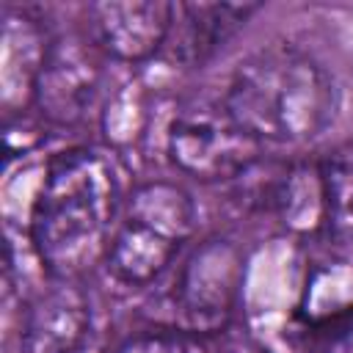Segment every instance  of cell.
Listing matches in <instances>:
<instances>
[{
    "label": "cell",
    "instance_id": "1",
    "mask_svg": "<svg viewBox=\"0 0 353 353\" xmlns=\"http://www.w3.org/2000/svg\"><path fill=\"white\" fill-rule=\"evenodd\" d=\"M116 163L97 146L55 154L30 207V243L55 281H77L105 262L121 215Z\"/></svg>",
    "mask_w": 353,
    "mask_h": 353
},
{
    "label": "cell",
    "instance_id": "2",
    "mask_svg": "<svg viewBox=\"0 0 353 353\" xmlns=\"http://www.w3.org/2000/svg\"><path fill=\"white\" fill-rule=\"evenodd\" d=\"M221 102L262 146H295L331 127L339 110V85L312 52L270 44L237 61Z\"/></svg>",
    "mask_w": 353,
    "mask_h": 353
},
{
    "label": "cell",
    "instance_id": "3",
    "mask_svg": "<svg viewBox=\"0 0 353 353\" xmlns=\"http://www.w3.org/2000/svg\"><path fill=\"white\" fill-rule=\"evenodd\" d=\"M196 232V201L171 179L138 182L121 204L105 268L127 287L152 284Z\"/></svg>",
    "mask_w": 353,
    "mask_h": 353
},
{
    "label": "cell",
    "instance_id": "4",
    "mask_svg": "<svg viewBox=\"0 0 353 353\" xmlns=\"http://www.w3.org/2000/svg\"><path fill=\"white\" fill-rule=\"evenodd\" d=\"M165 154L176 171L196 182H234L262 160L265 146L218 99L193 102L171 119Z\"/></svg>",
    "mask_w": 353,
    "mask_h": 353
},
{
    "label": "cell",
    "instance_id": "5",
    "mask_svg": "<svg viewBox=\"0 0 353 353\" xmlns=\"http://www.w3.org/2000/svg\"><path fill=\"white\" fill-rule=\"evenodd\" d=\"M245 284V251L229 237L201 240L179 265L174 306L188 331L221 334L229 328Z\"/></svg>",
    "mask_w": 353,
    "mask_h": 353
},
{
    "label": "cell",
    "instance_id": "6",
    "mask_svg": "<svg viewBox=\"0 0 353 353\" xmlns=\"http://www.w3.org/2000/svg\"><path fill=\"white\" fill-rule=\"evenodd\" d=\"M97 52L99 50L85 36H52L33 88V105L44 121L55 127H74L88 116L102 80Z\"/></svg>",
    "mask_w": 353,
    "mask_h": 353
},
{
    "label": "cell",
    "instance_id": "7",
    "mask_svg": "<svg viewBox=\"0 0 353 353\" xmlns=\"http://www.w3.org/2000/svg\"><path fill=\"white\" fill-rule=\"evenodd\" d=\"M174 11L176 3L165 0L91 3L83 8L94 47L121 63H143L157 55L171 36Z\"/></svg>",
    "mask_w": 353,
    "mask_h": 353
},
{
    "label": "cell",
    "instance_id": "8",
    "mask_svg": "<svg viewBox=\"0 0 353 353\" xmlns=\"http://www.w3.org/2000/svg\"><path fill=\"white\" fill-rule=\"evenodd\" d=\"M309 259L295 317L312 331H334L353 317V240L325 234Z\"/></svg>",
    "mask_w": 353,
    "mask_h": 353
},
{
    "label": "cell",
    "instance_id": "9",
    "mask_svg": "<svg viewBox=\"0 0 353 353\" xmlns=\"http://www.w3.org/2000/svg\"><path fill=\"white\" fill-rule=\"evenodd\" d=\"M52 36L39 14L19 6L3 8V63H0V94L6 121L22 116L33 105L36 77L47 58Z\"/></svg>",
    "mask_w": 353,
    "mask_h": 353
},
{
    "label": "cell",
    "instance_id": "10",
    "mask_svg": "<svg viewBox=\"0 0 353 353\" xmlns=\"http://www.w3.org/2000/svg\"><path fill=\"white\" fill-rule=\"evenodd\" d=\"M259 11V3H176L171 36L165 41L171 58L188 69L215 58Z\"/></svg>",
    "mask_w": 353,
    "mask_h": 353
},
{
    "label": "cell",
    "instance_id": "11",
    "mask_svg": "<svg viewBox=\"0 0 353 353\" xmlns=\"http://www.w3.org/2000/svg\"><path fill=\"white\" fill-rule=\"evenodd\" d=\"M91 336V303L77 281H58L25 317L22 345L28 353H77Z\"/></svg>",
    "mask_w": 353,
    "mask_h": 353
},
{
    "label": "cell",
    "instance_id": "12",
    "mask_svg": "<svg viewBox=\"0 0 353 353\" xmlns=\"http://www.w3.org/2000/svg\"><path fill=\"white\" fill-rule=\"evenodd\" d=\"M325 207H328V234L353 240V141L320 157Z\"/></svg>",
    "mask_w": 353,
    "mask_h": 353
},
{
    "label": "cell",
    "instance_id": "13",
    "mask_svg": "<svg viewBox=\"0 0 353 353\" xmlns=\"http://www.w3.org/2000/svg\"><path fill=\"white\" fill-rule=\"evenodd\" d=\"M113 353H193L185 331L176 328H146L121 339Z\"/></svg>",
    "mask_w": 353,
    "mask_h": 353
},
{
    "label": "cell",
    "instance_id": "14",
    "mask_svg": "<svg viewBox=\"0 0 353 353\" xmlns=\"http://www.w3.org/2000/svg\"><path fill=\"white\" fill-rule=\"evenodd\" d=\"M210 353H270V350L265 345H259L254 336H248L245 331L223 328L221 334H215V342L210 345Z\"/></svg>",
    "mask_w": 353,
    "mask_h": 353
},
{
    "label": "cell",
    "instance_id": "15",
    "mask_svg": "<svg viewBox=\"0 0 353 353\" xmlns=\"http://www.w3.org/2000/svg\"><path fill=\"white\" fill-rule=\"evenodd\" d=\"M323 353H353V317L328 334Z\"/></svg>",
    "mask_w": 353,
    "mask_h": 353
}]
</instances>
